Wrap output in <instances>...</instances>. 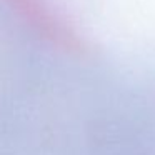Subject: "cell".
I'll use <instances>...</instances> for the list:
<instances>
[{"label": "cell", "mask_w": 155, "mask_h": 155, "mask_svg": "<svg viewBox=\"0 0 155 155\" xmlns=\"http://www.w3.org/2000/svg\"><path fill=\"white\" fill-rule=\"evenodd\" d=\"M34 34L58 47L77 45L70 25L55 12L47 0H2Z\"/></svg>", "instance_id": "obj_1"}]
</instances>
